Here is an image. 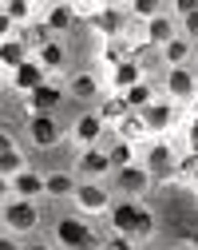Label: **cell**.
Listing matches in <instances>:
<instances>
[{"label":"cell","mask_w":198,"mask_h":250,"mask_svg":"<svg viewBox=\"0 0 198 250\" xmlns=\"http://www.w3.org/2000/svg\"><path fill=\"white\" fill-rule=\"evenodd\" d=\"M111 203H115V195L107 183H76V191H72V210L79 218H107Z\"/></svg>","instance_id":"6da1fadb"},{"label":"cell","mask_w":198,"mask_h":250,"mask_svg":"<svg viewBox=\"0 0 198 250\" xmlns=\"http://www.w3.org/2000/svg\"><path fill=\"white\" fill-rule=\"evenodd\" d=\"M175 163H178V147L171 139H151L147 159H143V167L151 171V179H171L175 175Z\"/></svg>","instance_id":"52a82bcc"},{"label":"cell","mask_w":198,"mask_h":250,"mask_svg":"<svg viewBox=\"0 0 198 250\" xmlns=\"http://www.w3.org/2000/svg\"><path fill=\"white\" fill-rule=\"evenodd\" d=\"M178 32H182L186 40H194V44H198V8H186V12H182V24H178Z\"/></svg>","instance_id":"4dcf8cb0"},{"label":"cell","mask_w":198,"mask_h":250,"mask_svg":"<svg viewBox=\"0 0 198 250\" xmlns=\"http://www.w3.org/2000/svg\"><path fill=\"white\" fill-rule=\"evenodd\" d=\"M111 183H115V191H123V199H139L147 187H151V171L143 167V159H135V163L119 167L111 175Z\"/></svg>","instance_id":"9c48e42d"},{"label":"cell","mask_w":198,"mask_h":250,"mask_svg":"<svg viewBox=\"0 0 198 250\" xmlns=\"http://www.w3.org/2000/svg\"><path fill=\"white\" fill-rule=\"evenodd\" d=\"M68 96L79 100V104H95V107H99V100H103L107 91H103V80L83 68V72H76V76L68 80Z\"/></svg>","instance_id":"4fadbf2b"},{"label":"cell","mask_w":198,"mask_h":250,"mask_svg":"<svg viewBox=\"0 0 198 250\" xmlns=\"http://www.w3.org/2000/svg\"><path fill=\"white\" fill-rule=\"evenodd\" d=\"M119 100H123V107H127V111H135V115H139V111H147V107H151V104L158 100V91H155V87H151V83L143 80V83H135L131 91H123Z\"/></svg>","instance_id":"7402d4cb"},{"label":"cell","mask_w":198,"mask_h":250,"mask_svg":"<svg viewBox=\"0 0 198 250\" xmlns=\"http://www.w3.org/2000/svg\"><path fill=\"white\" fill-rule=\"evenodd\" d=\"M107 151V159H111V167L119 171V167H127V163H135V143H123V139H115L111 147H103Z\"/></svg>","instance_id":"f546056e"},{"label":"cell","mask_w":198,"mask_h":250,"mask_svg":"<svg viewBox=\"0 0 198 250\" xmlns=\"http://www.w3.org/2000/svg\"><path fill=\"white\" fill-rule=\"evenodd\" d=\"M0 230H4V227H0Z\"/></svg>","instance_id":"60d3db41"},{"label":"cell","mask_w":198,"mask_h":250,"mask_svg":"<svg viewBox=\"0 0 198 250\" xmlns=\"http://www.w3.org/2000/svg\"><path fill=\"white\" fill-rule=\"evenodd\" d=\"M28 60H32V48L24 44V36H12V40L0 44V72L4 76H12L20 64H28Z\"/></svg>","instance_id":"ac0fdd59"},{"label":"cell","mask_w":198,"mask_h":250,"mask_svg":"<svg viewBox=\"0 0 198 250\" xmlns=\"http://www.w3.org/2000/svg\"><path fill=\"white\" fill-rule=\"evenodd\" d=\"M40 83H48V76H44V68L36 64V60H28V64H20L12 76H8V87L12 91H20V96H32Z\"/></svg>","instance_id":"9a60e30c"},{"label":"cell","mask_w":198,"mask_h":250,"mask_svg":"<svg viewBox=\"0 0 198 250\" xmlns=\"http://www.w3.org/2000/svg\"><path fill=\"white\" fill-rule=\"evenodd\" d=\"M139 214L143 207L135 199H115L111 210H107V223H111V234H127V238H135V227H139Z\"/></svg>","instance_id":"30bf717a"},{"label":"cell","mask_w":198,"mask_h":250,"mask_svg":"<svg viewBox=\"0 0 198 250\" xmlns=\"http://www.w3.org/2000/svg\"><path fill=\"white\" fill-rule=\"evenodd\" d=\"M135 83H143V64L131 56V60H123V64H115V68L107 72L103 91H107V96H123V91H131Z\"/></svg>","instance_id":"8fae6325"},{"label":"cell","mask_w":198,"mask_h":250,"mask_svg":"<svg viewBox=\"0 0 198 250\" xmlns=\"http://www.w3.org/2000/svg\"><path fill=\"white\" fill-rule=\"evenodd\" d=\"M175 36H178V20H175L171 12H162L158 20H151V24L143 28V40H147L151 48H167Z\"/></svg>","instance_id":"e0dca14e"},{"label":"cell","mask_w":198,"mask_h":250,"mask_svg":"<svg viewBox=\"0 0 198 250\" xmlns=\"http://www.w3.org/2000/svg\"><path fill=\"white\" fill-rule=\"evenodd\" d=\"M8 151H16V139L8 131H0V155H8Z\"/></svg>","instance_id":"8d00e7d4"},{"label":"cell","mask_w":198,"mask_h":250,"mask_svg":"<svg viewBox=\"0 0 198 250\" xmlns=\"http://www.w3.org/2000/svg\"><path fill=\"white\" fill-rule=\"evenodd\" d=\"M72 191H76L72 171H48L44 175V199H68L72 203Z\"/></svg>","instance_id":"ffe728a7"},{"label":"cell","mask_w":198,"mask_h":250,"mask_svg":"<svg viewBox=\"0 0 198 250\" xmlns=\"http://www.w3.org/2000/svg\"><path fill=\"white\" fill-rule=\"evenodd\" d=\"M72 175H76V183H107L115 175V167H111L103 147H87V151L76 155V171Z\"/></svg>","instance_id":"277c9868"},{"label":"cell","mask_w":198,"mask_h":250,"mask_svg":"<svg viewBox=\"0 0 198 250\" xmlns=\"http://www.w3.org/2000/svg\"><path fill=\"white\" fill-rule=\"evenodd\" d=\"M171 179L182 183V187H198V151L178 155V163H175V175H171Z\"/></svg>","instance_id":"cb8c5ba5"},{"label":"cell","mask_w":198,"mask_h":250,"mask_svg":"<svg viewBox=\"0 0 198 250\" xmlns=\"http://www.w3.org/2000/svg\"><path fill=\"white\" fill-rule=\"evenodd\" d=\"M155 234V214L143 207V214H139V227H135V242H143V238H151Z\"/></svg>","instance_id":"1f68e13d"},{"label":"cell","mask_w":198,"mask_h":250,"mask_svg":"<svg viewBox=\"0 0 198 250\" xmlns=\"http://www.w3.org/2000/svg\"><path fill=\"white\" fill-rule=\"evenodd\" d=\"M12 36H20V32L12 28V20L4 16V8H0V44H4V40H12Z\"/></svg>","instance_id":"836d02e7"},{"label":"cell","mask_w":198,"mask_h":250,"mask_svg":"<svg viewBox=\"0 0 198 250\" xmlns=\"http://www.w3.org/2000/svg\"><path fill=\"white\" fill-rule=\"evenodd\" d=\"M0 250H24V246H20V238H16V234L0 230Z\"/></svg>","instance_id":"d590c367"},{"label":"cell","mask_w":198,"mask_h":250,"mask_svg":"<svg viewBox=\"0 0 198 250\" xmlns=\"http://www.w3.org/2000/svg\"><path fill=\"white\" fill-rule=\"evenodd\" d=\"M32 60H36V64L44 68V76H48V72H59V68H63V60H68V48H63L59 40H52V44H44L40 52H32Z\"/></svg>","instance_id":"603a6c76"},{"label":"cell","mask_w":198,"mask_h":250,"mask_svg":"<svg viewBox=\"0 0 198 250\" xmlns=\"http://www.w3.org/2000/svg\"><path fill=\"white\" fill-rule=\"evenodd\" d=\"M186 143H190V151H198V115H190V123H186Z\"/></svg>","instance_id":"e575fe53"},{"label":"cell","mask_w":198,"mask_h":250,"mask_svg":"<svg viewBox=\"0 0 198 250\" xmlns=\"http://www.w3.org/2000/svg\"><path fill=\"white\" fill-rule=\"evenodd\" d=\"M52 242H56V250H83V246L91 242L87 218H79V214H63V218H56Z\"/></svg>","instance_id":"5b68a950"},{"label":"cell","mask_w":198,"mask_h":250,"mask_svg":"<svg viewBox=\"0 0 198 250\" xmlns=\"http://www.w3.org/2000/svg\"><path fill=\"white\" fill-rule=\"evenodd\" d=\"M24 250H56V242H40V238H36V242H32V246H24Z\"/></svg>","instance_id":"f35d334b"},{"label":"cell","mask_w":198,"mask_h":250,"mask_svg":"<svg viewBox=\"0 0 198 250\" xmlns=\"http://www.w3.org/2000/svg\"><path fill=\"white\" fill-rule=\"evenodd\" d=\"M162 60H167V68H190V60H194V40H186L182 32L167 44V48H158Z\"/></svg>","instance_id":"d6986e66"},{"label":"cell","mask_w":198,"mask_h":250,"mask_svg":"<svg viewBox=\"0 0 198 250\" xmlns=\"http://www.w3.org/2000/svg\"><path fill=\"white\" fill-rule=\"evenodd\" d=\"M158 250H182V246H158Z\"/></svg>","instance_id":"ab89813d"},{"label":"cell","mask_w":198,"mask_h":250,"mask_svg":"<svg viewBox=\"0 0 198 250\" xmlns=\"http://www.w3.org/2000/svg\"><path fill=\"white\" fill-rule=\"evenodd\" d=\"M40 203H28V199H8L4 210H0V227H4L8 234L24 238V234H36L40 230Z\"/></svg>","instance_id":"7a4b0ae2"},{"label":"cell","mask_w":198,"mask_h":250,"mask_svg":"<svg viewBox=\"0 0 198 250\" xmlns=\"http://www.w3.org/2000/svg\"><path fill=\"white\" fill-rule=\"evenodd\" d=\"M194 91H198V72L190 68H167V80H162V100H171L175 107L194 100Z\"/></svg>","instance_id":"ba28073f"},{"label":"cell","mask_w":198,"mask_h":250,"mask_svg":"<svg viewBox=\"0 0 198 250\" xmlns=\"http://www.w3.org/2000/svg\"><path fill=\"white\" fill-rule=\"evenodd\" d=\"M63 91H68V87H59V83H40L36 91H32V96H24V107H28V119L32 115H52V107L63 100Z\"/></svg>","instance_id":"5bb4252c"},{"label":"cell","mask_w":198,"mask_h":250,"mask_svg":"<svg viewBox=\"0 0 198 250\" xmlns=\"http://www.w3.org/2000/svg\"><path fill=\"white\" fill-rule=\"evenodd\" d=\"M8 187H12V199H28V203H40L44 199V175L32 171V167H24Z\"/></svg>","instance_id":"2e32d148"},{"label":"cell","mask_w":198,"mask_h":250,"mask_svg":"<svg viewBox=\"0 0 198 250\" xmlns=\"http://www.w3.org/2000/svg\"><path fill=\"white\" fill-rule=\"evenodd\" d=\"M107 250H139V242L127 238V234H111V238H107Z\"/></svg>","instance_id":"d6a6232c"},{"label":"cell","mask_w":198,"mask_h":250,"mask_svg":"<svg viewBox=\"0 0 198 250\" xmlns=\"http://www.w3.org/2000/svg\"><path fill=\"white\" fill-rule=\"evenodd\" d=\"M139 119H143V131L151 135V139H171V131L178 127V107L171 104V100H155L147 111H139Z\"/></svg>","instance_id":"3957f363"},{"label":"cell","mask_w":198,"mask_h":250,"mask_svg":"<svg viewBox=\"0 0 198 250\" xmlns=\"http://www.w3.org/2000/svg\"><path fill=\"white\" fill-rule=\"evenodd\" d=\"M0 8H4V16L12 20L16 32H20V28L40 24V8H36V4H28V0H8V4H0Z\"/></svg>","instance_id":"44dd1931"},{"label":"cell","mask_w":198,"mask_h":250,"mask_svg":"<svg viewBox=\"0 0 198 250\" xmlns=\"http://www.w3.org/2000/svg\"><path fill=\"white\" fill-rule=\"evenodd\" d=\"M147 131H143V119L135 115V111H127V119L115 127V139H123V143H135V139H143Z\"/></svg>","instance_id":"f1b7e54d"},{"label":"cell","mask_w":198,"mask_h":250,"mask_svg":"<svg viewBox=\"0 0 198 250\" xmlns=\"http://www.w3.org/2000/svg\"><path fill=\"white\" fill-rule=\"evenodd\" d=\"M28 139H32V147L48 151V147H56L63 139V123L56 115H32L28 119Z\"/></svg>","instance_id":"7c38bea8"},{"label":"cell","mask_w":198,"mask_h":250,"mask_svg":"<svg viewBox=\"0 0 198 250\" xmlns=\"http://www.w3.org/2000/svg\"><path fill=\"white\" fill-rule=\"evenodd\" d=\"M103 119H99V111L95 107H87V111H79L76 119H72V127H68V139L79 147V151H87V147H103Z\"/></svg>","instance_id":"8992f818"},{"label":"cell","mask_w":198,"mask_h":250,"mask_svg":"<svg viewBox=\"0 0 198 250\" xmlns=\"http://www.w3.org/2000/svg\"><path fill=\"white\" fill-rule=\"evenodd\" d=\"M24 167H28V155H24L20 147H16V151H8V155H0V179H8V183H12Z\"/></svg>","instance_id":"83f0119b"},{"label":"cell","mask_w":198,"mask_h":250,"mask_svg":"<svg viewBox=\"0 0 198 250\" xmlns=\"http://www.w3.org/2000/svg\"><path fill=\"white\" fill-rule=\"evenodd\" d=\"M162 12H167V4H158V0H135V4H131V20H139L143 28L151 20H158Z\"/></svg>","instance_id":"4316f807"},{"label":"cell","mask_w":198,"mask_h":250,"mask_svg":"<svg viewBox=\"0 0 198 250\" xmlns=\"http://www.w3.org/2000/svg\"><path fill=\"white\" fill-rule=\"evenodd\" d=\"M68 20H72V4H48L40 24L48 28V32H63V28H68Z\"/></svg>","instance_id":"484cf974"},{"label":"cell","mask_w":198,"mask_h":250,"mask_svg":"<svg viewBox=\"0 0 198 250\" xmlns=\"http://www.w3.org/2000/svg\"><path fill=\"white\" fill-rule=\"evenodd\" d=\"M8 199H12V187H8V179H0V210H4Z\"/></svg>","instance_id":"74e56055"},{"label":"cell","mask_w":198,"mask_h":250,"mask_svg":"<svg viewBox=\"0 0 198 250\" xmlns=\"http://www.w3.org/2000/svg\"><path fill=\"white\" fill-rule=\"evenodd\" d=\"M95 111H99V119H103V127H119V123L127 119V107H123L119 96H103Z\"/></svg>","instance_id":"d4e9b609"}]
</instances>
